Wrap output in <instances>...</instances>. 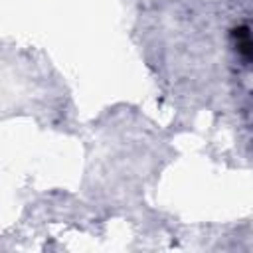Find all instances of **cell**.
I'll return each mask as SVG.
<instances>
[{"label": "cell", "mask_w": 253, "mask_h": 253, "mask_svg": "<svg viewBox=\"0 0 253 253\" xmlns=\"http://www.w3.org/2000/svg\"><path fill=\"white\" fill-rule=\"evenodd\" d=\"M233 42H235V49L237 53L247 59V61H253V32L245 26H239L233 30Z\"/></svg>", "instance_id": "cell-1"}]
</instances>
